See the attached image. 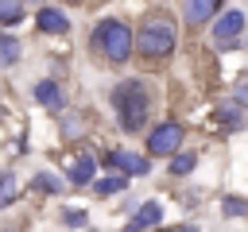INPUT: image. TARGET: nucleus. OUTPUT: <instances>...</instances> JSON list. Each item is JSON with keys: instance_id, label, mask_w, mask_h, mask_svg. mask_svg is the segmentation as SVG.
<instances>
[{"instance_id": "1", "label": "nucleus", "mask_w": 248, "mask_h": 232, "mask_svg": "<svg viewBox=\"0 0 248 232\" xmlns=\"http://www.w3.org/2000/svg\"><path fill=\"white\" fill-rule=\"evenodd\" d=\"M112 104H116L120 128L124 131H140L143 120H147V112H151V93H147V85L140 77H132V81L112 85Z\"/></svg>"}, {"instance_id": "2", "label": "nucleus", "mask_w": 248, "mask_h": 232, "mask_svg": "<svg viewBox=\"0 0 248 232\" xmlns=\"http://www.w3.org/2000/svg\"><path fill=\"white\" fill-rule=\"evenodd\" d=\"M89 43H93L108 62H128V54H132V31H128V23H120V19H101Z\"/></svg>"}, {"instance_id": "3", "label": "nucleus", "mask_w": 248, "mask_h": 232, "mask_svg": "<svg viewBox=\"0 0 248 232\" xmlns=\"http://www.w3.org/2000/svg\"><path fill=\"white\" fill-rule=\"evenodd\" d=\"M136 50H140V58H147V62L167 58V54L174 50V27H170L167 19H147V23L140 27V35H136Z\"/></svg>"}, {"instance_id": "4", "label": "nucleus", "mask_w": 248, "mask_h": 232, "mask_svg": "<svg viewBox=\"0 0 248 232\" xmlns=\"http://www.w3.org/2000/svg\"><path fill=\"white\" fill-rule=\"evenodd\" d=\"M182 147V124L178 120H163L155 124V131L147 135V151L151 155H174Z\"/></svg>"}, {"instance_id": "5", "label": "nucleus", "mask_w": 248, "mask_h": 232, "mask_svg": "<svg viewBox=\"0 0 248 232\" xmlns=\"http://www.w3.org/2000/svg\"><path fill=\"white\" fill-rule=\"evenodd\" d=\"M35 23H39V31H46V35H66L70 31V19H66V12H58V8H39V15H35Z\"/></svg>"}, {"instance_id": "6", "label": "nucleus", "mask_w": 248, "mask_h": 232, "mask_svg": "<svg viewBox=\"0 0 248 232\" xmlns=\"http://www.w3.org/2000/svg\"><path fill=\"white\" fill-rule=\"evenodd\" d=\"M105 162L116 166V170H124V178H128V174H147V159H140V155H132V151H108Z\"/></svg>"}, {"instance_id": "7", "label": "nucleus", "mask_w": 248, "mask_h": 232, "mask_svg": "<svg viewBox=\"0 0 248 232\" xmlns=\"http://www.w3.org/2000/svg\"><path fill=\"white\" fill-rule=\"evenodd\" d=\"M240 31H244V15H240V12H225V15L217 19V27H213L217 43H232Z\"/></svg>"}, {"instance_id": "8", "label": "nucleus", "mask_w": 248, "mask_h": 232, "mask_svg": "<svg viewBox=\"0 0 248 232\" xmlns=\"http://www.w3.org/2000/svg\"><path fill=\"white\" fill-rule=\"evenodd\" d=\"M159 220H163V205H159V201H147V205H140V209H136V217H132V228H128V232L155 228Z\"/></svg>"}, {"instance_id": "9", "label": "nucleus", "mask_w": 248, "mask_h": 232, "mask_svg": "<svg viewBox=\"0 0 248 232\" xmlns=\"http://www.w3.org/2000/svg\"><path fill=\"white\" fill-rule=\"evenodd\" d=\"M93 174H97V159L85 155V159H78V162L70 166V186H89Z\"/></svg>"}, {"instance_id": "10", "label": "nucleus", "mask_w": 248, "mask_h": 232, "mask_svg": "<svg viewBox=\"0 0 248 232\" xmlns=\"http://www.w3.org/2000/svg\"><path fill=\"white\" fill-rule=\"evenodd\" d=\"M35 101L46 104V108H62V89H58V81H39V85H35Z\"/></svg>"}, {"instance_id": "11", "label": "nucleus", "mask_w": 248, "mask_h": 232, "mask_svg": "<svg viewBox=\"0 0 248 232\" xmlns=\"http://www.w3.org/2000/svg\"><path fill=\"white\" fill-rule=\"evenodd\" d=\"M213 15H217V0H194V4H186V19L190 23H205Z\"/></svg>"}, {"instance_id": "12", "label": "nucleus", "mask_w": 248, "mask_h": 232, "mask_svg": "<svg viewBox=\"0 0 248 232\" xmlns=\"http://www.w3.org/2000/svg\"><path fill=\"white\" fill-rule=\"evenodd\" d=\"M16 58H19V39L0 31V66H16Z\"/></svg>"}, {"instance_id": "13", "label": "nucleus", "mask_w": 248, "mask_h": 232, "mask_svg": "<svg viewBox=\"0 0 248 232\" xmlns=\"http://www.w3.org/2000/svg\"><path fill=\"white\" fill-rule=\"evenodd\" d=\"M120 189H128V178L124 174H108V178L97 182V193H120Z\"/></svg>"}, {"instance_id": "14", "label": "nucleus", "mask_w": 248, "mask_h": 232, "mask_svg": "<svg viewBox=\"0 0 248 232\" xmlns=\"http://www.w3.org/2000/svg\"><path fill=\"white\" fill-rule=\"evenodd\" d=\"M23 12H27L23 4H16V0H4V4H0V23H19V19H23Z\"/></svg>"}, {"instance_id": "15", "label": "nucleus", "mask_w": 248, "mask_h": 232, "mask_svg": "<svg viewBox=\"0 0 248 232\" xmlns=\"http://www.w3.org/2000/svg\"><path fill=\"white\" fill-rule=\"evenodd\" d=\"M240 116H244V112H240V104H236V101H232V104H225V108L217 112V120H225L229 128H240Z\"/></svg>"}, {"instance_id": "16", "label": "nucleus", "mask_w": 248, "mask_h": 232, "mask_svg": "<svg viewBox=\"0 0 248 232\" xmlns=\"http://www.w3.org/2000/svg\"><path fill=\"white\" fill-rule=\"evenodd\" d=\"M8 201H16V182H12V174H0V205H8Z\"/></svg>"}, {"instance_id": "17", "label": "nucleus", "mask_w": 248, "mask_h": 232, "mask_svg": "<svg viewBox=\"0 0 248 232\" xmlns=\"http://www.w3.org/2000/svg\"><path fill=\"white\" fill-rule=\"evenodd\" d=\"M186 170H194V155H174L170 159V174H186Z\"/></svg>"}, {"instance_id": "18", "label": "nucleus", "mask_w": 248, "mask_h": 232, "mask_svg": "<svg viewBox=\"0 0 248 232\" xmlns=\"http://www.w3.org/2000/svg\"><path fill=\"white\" fill-rule=\"evenodd\" d=\"M225 213L229 217H244V197H225Z\"/></svg>"}, {"instance_id": "19", "label": "nucleus", "mask_w": 248, "mask_h": 232, "mask_svg": "<svg viewBox=\"0 0 248 232\" xmlns=\"http://www.w3.org/2000/svg\"><path fill=\"white\" fill-rule=\"evenodd\" d=\"M35 182H39V189H46V193H54V189H58V186H62V182H58V178H54V174H39V178H35Z\"/></svg>"}, {"instance_id": "20", "label": "nucleus", "mask_w": 248, "mask_h": 232, "mask_svg": "<svg viewBox=\"0 0 248 232\" xmlns=\"http://www.w3.org/2000/svg\"><path fill=\"white\" fill-rule=\"evenodd\" d=\"M66 224H70V228H81V224H85V213H81V209H66Z\"/></svg>"}, {"instance_id": "21", "label": "nucleus", "mask_w": 248, "mask_h": 232, "mask_svg": "<svg viewBox=\"0 0 248 232\" xmlns=\"http://www.w3.org/2000/svg\"><path fill=\"white\" fill-rule=\"evenodd\" d=\"M124 232H128V228H124Z\"/></svg>"}]
</instances>
